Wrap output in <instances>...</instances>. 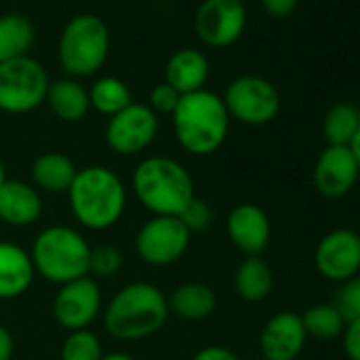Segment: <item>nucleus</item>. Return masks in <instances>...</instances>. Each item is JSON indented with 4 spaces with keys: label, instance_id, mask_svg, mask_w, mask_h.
Returning <instances> with one entry per match:
<instances>
[{
    "label": "nucleus",
    "instance_id": "f03ea898",
    "mask_svg": "<svg viewBox=\"0 0 360 360\" xmlns=\"http://www.w3.org/2000/svg\"><path fill=\"white\" fill-rule=\"evenodd\" d=\"M131 189L153 217H180L195 198L193 178L172 157H146L131 174Z\"/></svg>",
    "mask_w": 360,
    "mask_h": 360
},
{
    "label": "nucleus",
    "instance_id": "7ed1b4c3",
    "mask_svg": "<svg viewBox=\"0 0 360 360\" xmlns=\"http://www.w3.org/2000/svg\"><path fill=\"white\" fill-rule=\"evenodd\" d=\"M172 123L180 146L191 155L206 157L219 150L227 140L231 117L219 94L200 89L180 96L172 112Z\"/></svg>",
    "mask_w": 360,
    "mask_h": 360
},
{
    "label": "nucleus",
    "instance_id": "a878e982",
    "mask_svg": "<svg viewBox=\"0 0 360 360\" xmlns=\"http://www.w3.org/2000/svg\"><path fill=\"white\" fill-rule=\"evenodd\" d=\"M87 91H89V106L96 112L106 115L108 119L131 104L129 87L117 77H100L98 81H94V85Z\"/></svg>",
    "mask_w": 360,
    "mask_h": 360
},
{
    "label": "nucleus",
    "instance_id": "473e14b6",
    "mask_svg": "<svg viewBox=\"0 0 360 360\" xmlns=\"http://www.w3.org/2000/svg\"><path fill=\"white\" fill-rule=\"evenodd\" d=\"M341 347L349 360H360V318L345 322L341 333Z\"/></svg>",
    "mask_w": 360,
    "mask_h": 360
},
{
    "label": "nucleus",
    "instance_id": "c9c22d12",
    "mask_svg": "<svg viewBox=\"0 0 360 360\" xmlns=\"http://www.w3.org/2000/svg\"><path fill=\"white\" fill-rule=\"evenodd\" d=\"M15 352V341L13 335L7 326L0 324V360H11Z\"/></svg>",
    "mask_w": 360,
    "mask_h": 360
},
{
    "label": "nucleus",
    "instance_id": "ddd939ff",
    "mask_svg": "<svg viewBox=\"0 0 360 360\" xmlns=\"http://www.w3.org/2000/svg\"><path fill=\"white\" fill-rule=\"evenodd\" d=\"M102 309V290L100 284L91 278H79L68 284H62L53 299V316L60 326L70 330L89 328Z\"/></svg>",
    "mask_w": 360,
    "mask_h": 360
},
{
    "label": "nucleus",
    "instance_id": "c85d7f7f",
    "mask_svg": "<svg viewBox=\"0 0 360 360\" xmlns=\"http://www.w3.org/2000/svg\"><path fill=\"white\" fill-rule=\"evenodd\" d=\"M123 267V255L117 246L100 244L89 252V274L96 278H115Z\"/></svg>",
    "mask_w": 360,
    "mask_h": 360
},
{
    "label": "nucleus",
    "instance_id": "6e6552de",
    "mask_svg": "<svg viewBox=\"0 0 360 360\" xmlns=\"http://www.w3.org/2000/svg\"><path fill=\"white\" fill-rule=\"evenodd\" d=\"M221 98L231 119L252 127L271 123L282 108V98L276 85L259 75H242L233 79Z\"/></svg>",
    "mask_w": 360,
    "mask_h": 360
},
{
    "label": "nucleus",
    "instance_id": "2f4dec72",
    "mask_svg": "<svg viewBox=\"0 0 360 360\" xmlns=\"http://www.w3.org/2000/svg\"><path fill=\"white\" fill-rule=\"evenodd\" d=\"M178 102H180V94L163 81V83L155 85V87L148 91V102H146V106L159 117V115H172V112L176 110Z\"/></svg>",
    "mask_w": 360,
    "mask_h": 360
},
{
    "label": "nucleus",
    "instance_id": "72a5a7b5",
    "mask_svg": "<svg viewBox=\"0 0 360 360\" xmlns=\"http://www.w3.org/2000/svg\"><path fill=\"white\" fill-rule=\"evenodd\" d=\"M261 5L267 15H271L276 20H284L297 11L299 0H261Z\"/></svg>",
    "mask_w": 360,
    "mask_h": 360
},
{
    "label": "nucleus",
    "instance_id": "2eb2a0df",
    "mask_svg": "<svg viewBox=\"0 0 360 360\" xmlns=\"http://www.w3.org/2000/svg\"><path fill=\"white\" fill-rule=\"evenodd\" d=\"M305 343L307 333L297 311L274 314L259 335V349L265 360H297Z\"/></svg>",
    "mask_w": 360,
    "mask_h": 360
},
{
    "label": "nucleus",
    "instance_id": "4c0bfd02",
    "mask_svg": "<svg viewBox=\"0 0 360 360\" xmlns=\"http://www.w3.org/2000/svg\"><path fill=\"white\" fill-rule=\"evenodd\" d=\"M349 150L354 153V157H356V161H358V165H360V127H358L356 136H354L352 142H349Z\"/></svg>",
    "mask_w": 360,
    "mask_h": 360
},
{
    "label": "nucleus",
    "instance_id": "f704fd0d",
    "mask_svg": "<svg viewBox=\"0 0 360 360\" xmlns=\"http://www.w3.org/2000/svg\"><path fill=\"white\" fill-rule=\"evenodd\" d=\"M193 360H240V358L223 345H206L193 356Z\"/></svg>",
    "mask_w": 360,
    "mask_h": 360
},
{
    "label": "nucleus",
    "instance_id": "393cba45",
    "mask_svg": "<svg viewBox=\"0 0 360 360\" xmlns=\"http://www.w3.org/2000/svg\"><path fill=\"white\" fill-rule=\"evenodd\" d=\"M358 127H360V108L349 102L330 106L322 121V134L326 144L330 146H349Z\"/></svg>",
    "mask_w": 360,
    "mask_h": 360
},
{
    "label": "nucleus",
    "instance_id": "9d476101",
    "mask_svg": "<svg viewBox=\"0 0 360 360\" xmlns=\"http://www.w3.org/2000/svg\"><path fill=\"white\" fill-rule=\"evenodd\" d=\"M248 24L244 0H202L195 13L198 39L212 47L225 49L236 45Z\"/></svg>",
    "mask_w": 360,
    "mask_h": 360
},
{
    "label": "nucleus",
    "instance_id": "c756f323",
    "mask_svg": "<svg viewBox=\"0 0 360 360\" xmlns=\"http://www.w3.org/2000/svg\"><path fill=\"white\" fill-rule=\"evenodd\" d=\"M333 305L339 309L345 322L360 318V274L339 284Z\"/></svg>",
    "mask_w": 360,
    "mask_h": 360
},
{
    "label": "nucleus",
    "instance_id": "dca6fc26",
    "mask_svg": "<svg viewBox=\"0 0 360 360\" xmlns=\"http://www.w3.org/2000/svg\"><path fill=\"white\" fill-rule=\"evenodd\" d=\"M227 236L246 257H261L271 240V223L257 204H240L227 214Z\"/></svg>",
    "mask_w": 360,
    "mask_h": 360
},
{
    "label": "nucleus",
    "instance_id": "1a4fd4ad",
    "mask_svg": "<svg viewBox=\"0 0 360 360\" xmlns=\"http://www.w3.org/2000/svg\"><path fill=\"white\" fill-rule=\"evenodd\" d=\"M189 244L191 233L178 217H150L136 233L138 257L153 267L176 263Z\"/></svg>",
    "mask_w": 360,
    "mask_h": 360
},
{
    "label": "nucleus",
    "instance_id": "9b49d317",
    "mask_svg": "<svg viewBox=\"0 0 360 360\" xmlns=\"http://www.w3.org/2000/svg\"><path fill=\"white\" fill-rule=\"evenodd\" d=\"M159 131V117L146 106L131 102L106 123L104 138L112 153L131 157L146 150Z\"/></svg>",
    "mask_w": 360,
    "mask_h": 360
},
{
    "label": "nucleus",
    "instance_id": "412c9836",
    "mask_svg": "<svg viewBox=\"0 0 360 360\" xmlns=\"http://www.w3.org/2000/svg\"><path fill=\"white\" fill-rule=\"evenodd\" d=\"M167 309L180 320L200 322L217 309V295L208 284L185 282L176 286L167 297Z\"/></svg>",
    "mask_w": 360,
    "mask_h": 360
},
{
    "label": "nucleus",
    "instance_id": "b1692460",
    "mask_svg": "<svg viewBox=\"0 0 360 360\" xmlns=\"http://www.w3.org/2000/svg\"><path fill=\"white\" fill-rule=\"evenodd\" d=\"M34 24L26 15H0V64L28 56L34 45Z\"/></svg>",
    "mask_w": 360,
    "mask_h": 360
},
{
    "label": "nucleus",
    "instance_id": "a19ab883",
    "mask_svg": "<svg viewBox=\"0 0 360 360\" xmlns=\"http://www.w3.org/2000/svg\"><path fill=\"white\" fill-rule=\"evenodd\" d=\"M257 360H265V358H257Z\"/></svg>",
    "mask_w": 360,
    "mask_h": 360
},
{
    "label": "nucleus",
    "instance_id": "a211bd4d",
    "mask_svg": "<svg viewBox=\"0 0 360 360\" xmlns=\"http://www.w3.org/2000/svg\"><path fill=\"white\" fill-rule=\"evenodd\" d=\"M210 77L208 58L193 47L178 49L169 56L165 64V83L174 87L180 96H187L200 89H206V81Z\"/></svg>",
    "mask_w": 360,
    "mask_h": 360
},
{
    "label": "nucleus",
    "instance_id": "4468645a",
    "mask_svg": "<svg viewBox=\"0 0 360 360\" xmlns=\"http://www.w3.org/2000/svg\"><path fill=\"white\" fill-rule=\"evenodd\" d=\"M360 178V165L349 146H330L314 163V187L326 200H341L354 191Z\"/></svg>",
    "mask_w": 360,
    "mask_h": 360
},
{
    "label": "nucleus",
    "instance_id": "6ab92c4d",
    "mask_svg": "<svg viewBox=\"0 0 360 360\" xmlns=\"http://www.w3.org/2000/svg\"><path fill=\"white\" fill-rule=\"evenodd\" d=\"M34 276L37 271L30 252L18 244L0 242V299L22 297L30 288Z\"/></svg>",
    "mask_w": 360,
    "mask_h": 360
},
{
    "label": "nucleus",
    "instance_id": "ea45409f",
    "mask_svg": "<svg viewBox=\"0 0 360 360\" xmlns=\"http://www.w3.org/2000/svg\"><path fill=\"white\" fill-rule=\"evenodd\" d=\"M356 233H358V238H360V221H358V229H356Z\"/></svg>",
    "mask_w": 360,
    "mask_h": 360
},
{
    "label": "nucleus",
    "instance_id": "423d86ee",
    "mask_svg": "<svg viewBox=\"0 0 360 360\" xmlns=\"http://www.w3.org/2000/svg\"><path fill=\"white\" fill-rule=\"evenodd\" d=\"M110 32L102 18L94 13L75 15L60 34L58 58L68 79L96 75L108 60Z\"/></svg>",
    "mask_w": 360,
    "mask_h": 360
},
{
    "label": "nucleus",
    "instance_id": "58836bf2",
    "mask_svg": "<svg viewBox=\"0 0 360 360\" xmlns=\"http://www.w3.org/2000/svg\"><path fill=\"white\" fill-rule=\"evenodd\" d=\"M5 165H3V159H0V187H3V183H5Z\"/></svg>",
    "mask_w": 360,
    "mask_h": 360
},
{
    "label": "nucleus",
    "instance_id": "bb28decb",
    "mask_svg": "<svg viewBox=\"0 0 360 360\" xmlns=\"http://www.w3.org/2000/svg\"><path fill=\"white\" fill-rule=\"evenodd\" d=\"M303 326L307 337L328 341L335 337H341L345 328V318L339 314V309L333 303H316L305 314H301Z\"/></svg>",
    "mask_w": 360,
    "mask_h": 360
},
{
    "label": "nucleus",
    "instance_id": "20e7f679",
    "mask_svg": "<svg viewBox=\"0 0 360 360\" xmlns=\"http://www.w3.org/2000/svg\"><path fill=\"white\" fill-rule=\"evenodd\" d=\"M167 297L150 282L123 286L104 309V326L119 341H136L155 335L167 322Z\"/></svg>",
    "mask_w": 360,
    "mask_h": 360
},
{
    "label": "nucleus",
    "instance_id": "cd10ccee",
    "mask_svg": "<svg viewBox=\"0 0 360 360\" xmlns=\"http://www.w3.org/2000/svg\"><path fill=\"white\" fill-rule=\"evenodd\" d=\"M102 356V341L89 328L70 330L62 343V360H100Z\"/></svg>",
    "mask_w": 360,
    "mask_h": 360
},
{
    "label": "nucleus",
    "instance_id": "0eeeda50",
    "mask_svg": "<svg viewBox=\"0 0 360 360\" xmlns=\"http://www.w3.org/2000/svg\"><path fill=\"white\" fill-rule=\"evenodd\" d=\"M49 77L41 62L30 56L0 64V110L26 115L39 108L49 89Z\"/></svg>",
    "mask_w": 360,
    "mask_h": 360
},
{
    "label": "nucleus",
    "instance_id": "e433bc0d",
    "mask_svg": "<svg viewBox=\"0 0 360 360\" xmlns=\"http://www.w3.org/2000/svg\"><path fill=\"white\" fill-rule=\"evenodd\" d=\"M100 360H138V358H134L131 354H125V352H110V354H104Z\"/></svg>",
    "mask_w": 360,
    "mask_h": 360
},
{
    "label": "nucleus",
    "instance_id": "f8f14e48",
    "mask_svg": "<svg viewBox=\"0 0 360 360\" xmlns=\"http://www.w3.org/2000/svg\"><path fill=\"white\" fill-rule=\"evenodd\" d=\"M318 274L335 284H341L360 274V238L354 229H333L318 242L314 250Z\"/></svg>",
    "mask_w": 360,
    "mask_h": 360
},
{
    "label": "nucleus",
    "instance_id": "5701e85b",
    "mask_svg": "<svg viewBox=\"0 0 360 360\" xmlns=\"http://www.w3.org/2000/svg\"><path fill=\"white\" fill-rule=\"evenodd\" d=\"M233 288L248 303L265 301L274 288V271L261 257H246L233 274Z\"/></svg>",
    "mask_w": 360,
    "mask_h": 360
},
{
    "label": "nucleus",
    "instance_id": "f3484780",
    "mask_svg": "<svg viewBox=\"0 0 360 360\" xmlns=\"http://www.w3.org/2000/svg\"><path fill=\"white\" fill-rule=\"evenodd\" d=\"M43 214L41 193L22 180H5L0 187V221L9 227H30Z\"/></svg>",
    "mask_w": 360,
    "mask_h": 360
},
{
    "label": "nucleus",
    "instance_id": "39448f33",
    "mask_svg": "<svg viewBox=\"0 0 360 360\" xmlns=\"http://www.w3.org/2000/svg\"><path fill=\"white\" fill-rule=\"evenodd\" d=\"M91 246L72 227L53 225L43 229L30 250L34 271L53 284H68L89 276Z\"/></svg>",
    "mask_w": 360,
    "mask_h": 360
},
{
    "label": "nucleus",
    "instance_id": "f257e3e1",
    "mask_svg": "<svg viewBox=\"0 0 360 360\" xmlns=\"http://www.w3.org/2000/svg\"><path fill=\"white\" fill-rule=\"evenodd\" d=\"M68 202L72 217L81 227L104 231L121 221L127 204V189L110 167L87 165L77 172L68 189Z\"/></svg>",
    "mask_w": 360,
    "mask_h": 360
},
{
    "label": "nucleus",
    "instance_id": "7c9ffc66",
    "mask_svg": "<svg viewBox=\"0 0 360 360\" xmlns=\"http://www.w3.org/2000/svg\"><path fill=\"white\" fill-rule=\"evenodd\" d=\"M212 208L204 202V200H200V198H193L191 200V204L180 212V223H183L187 229H189V233H200V231H206L210 225H212Z\"/></svg>",
    "mask_w": 360,
    "mask_h": 360
},
{
    "label": "nucleus",
    "instance_id": "4be33fe9",
    "mask_svg": "<svg viewBox=\"0 0 360 360\" xmlns=\"http://www.w3.org/2000/svg\"><path fill=\"white\" fill-rule=\"evenodd\" d=\"M49 110L66 123H77L89 112V91L77 79H58L49 83L47 98Z\"/></svg>",
    "mask_w": 360,
    "mask_h": 360
},
{
    "label": "nucleus",
    "instance_id": "aec40b11",
    "mask_svg": "<svg viewBox=\"0 0 360 360\" xmlns=\"http://www.w3.org/2000/svg\"><path fill=\"white\" fill-rule=\"evenodd\" d=\"M75 161L64 153H43L30 167L32 187L45 193H68L77 176Z\"/></svg>",
    "mask_w": 360,
    "mask_h": 360
}]
</instances>
